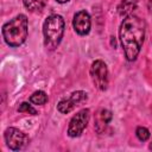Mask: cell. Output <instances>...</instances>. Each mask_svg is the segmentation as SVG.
I'll list each match as a JSON object with an SVG mask.
<instances>
[{
  "instance_id": "obj_1",
  "label": "cell",
  "mask_w": 152,
  "mask_h": 152,
  "mask_svg": "<svg viewBox=\"0 0 152 152\" xmlns=\"http://www.w3.org/2000/svg\"><path fill=\"white\" fill-rule=\"evenodd\" d=\"M146 24L144 19L135 14H129L124 18L119 28V39L127 61L137 59L145 39Z\"/></svg>"
},
{
  "instance_id": "obj_2",
  "label": "cell",
  "mask_w": 152,
  "mask_h": 152,
  "mask_svg": "<svg viewBox=\"0 0 152 152\" xmlns=\"http://www.w3.org/2000/svg\"><path fill=\"white\" fill-rule=\"evenodd\" d=\"M2 37L5 43L11 48L21 45L28 34V21L25 14H18L2 25Z\"/></svg>"
},
{
  "instance_id": "obj_3",
  "label": "cell",
  "mask_w": 152,
  "mask_h": 152,
  "mask_svg": "<svg viewBox=\"0 0 152 152\" xmlns=\"http://www.w3.org/2000/svg\"><path fill=\"white\" fill-rule=\"evenodd\" d=\"M65 23L62 15L50 14L43 24V36L44 45L49 50H55L62 42L64 34Z\"/></svg>"
},
{
  "instance_id": "obj_4",
  "label": "cell",
  "mask_w": 152,
  "mask_h": 152,
  "mask_svg": "<svg viewBox=\"0 0 152 152\" xmlns=\"http://www.w3.org/2000/svg\"><path fill=\"white\" fill-rule=\"evenodd\" d=\"M90 77L94 86L99 90H106L108 87V68L107 64L101 61L96 59L90 65Z\"/></svg>"
},
{
  "instance_id": "obj_5",
  "label": "cell",
  "mask_w": 152,
  "mask_h": 152,
  "mask_svg": "<svg viewBox=\"0 0 152 152\" xmlns=\"http://www.w3.org/2000/svg\"><path fill=\"white\" fill-rule=\"evenodd\" d=\"M90 119V110L88 108H83L80 112H77L70 120L68 126V135L70 138H77L80 137L84 128L87 127Z\"/></svg>"
},
{
  "instance_id": "obj_6",
  "label": "cell",
  "mask_w": 152,
  "mask_h": 152,
  "mask_svg": "<svg viewBox=\"0 0 152 152\" xmlns=\"http://www.w3.org/2000/svg\"><path fill=\"white\" fill-rule=\"evenodd\" d=\"M5 141L10 150L12 151H19L23 150L28 144V137L20 129L15 127H8L5 131Z\"/></svg>"
},
{
  "instance_id": "obj_7",
  "label": "cell",
  "mask_w": 152,
  "mask_h": 152,
  "mask_svg": "<svg viewBox=\"0 0 152 152\" xmlns=\"http://www.w3.org/2000/svg\"><path fill=\"white\" fill-rule=\"evenodd\" d=\"M88 100V94L83 90H77L70 94V96L62 99L57 103V110L62 114H68L70 113L75 107L82 104Z\"/></svg>"
},
{
  "instance_id": "obj_8",
  "label": "cell",
  "mask_w": 152,
  "mask_h": 152,
  "mask_svg": "<svg viewBox=\"0 0 152 152\" xmlns=\"http://www.w3.org/2000/svg\"><path fill=\"white\" fill-rule=\"evenodd\" d=\"M72 27L75 30V32L80 36H86L90 32V27H91V19H90V14L86 11H78L77 13H75L74 15V20H72Z\"/></svg>"
},
{
  "instance_id": "obj_9",
  "label": "cell",
  "mask_w": 152,
  "mask_h": 152,
  "mask_svg": "<svg viewBox=\"0 0 152 152\" xmlns=\"http://www.w3.org/2000/svg\"><path fill=\"white\" fill-rule=\"evenodd\" d=\"M112 112L108 110V109H101L97 114V118H96V121H95V128L99 133H101L107 126L108 124L112 121Z\"/></svg>"
},
{
  "instance_id": "obj_10",
  "label": "cell",
  "mask_w": 152,
  "mask_h": 152,
  "mask_svg": "<svg viewBox=\"0 0 152 152\" xmlns=\"http://www.w3.org/2000/svg\"><path fill=\"white\" fill-rule=\"evenodd\" d=\"M137 0H121V2L118 6V13L122 17H127L129 14H133V11L137 8Z\"/></svg>"
},
{
  "instance_id": "obj_11",
  "label": "cell",
  "mask_w": 152,
  "mask_h": 152,
  "mask_svg": "<svg viewBox=\"0 0 152 152\" xmlns=\"http://www.w3.org/2000/svg\"><path fill=\"white\" fill-rule=\"evenodd\" d=\"M23 4L28 11L39 12L45 7L46 0H23Z\"/></svg>"
},
{
  "instance_id": "obj_12",
  "label": "cell",
  "mask_w": 152,
  "mask_h": 152,
  "mask_svg": "<svg viewBox=\"0 0 152 152\" xmlns=\"http://www.w3.org/2000/svg\"><path fill=\"white\" fill-rule=\"evenodd\" d=\"M30 102L32 104H37V106H43L48 102V95L45 91L43 90H37L34 91L31 96H30Z\"/></svg>"
},
{
  "instance_id": "obj_13",
  "label": "cell",
  "mask_w": 152,
  "mask_h": 152,
  "mask_svg": "<svg viewBox=\"0 0 152 152\" xmlns=\"http://www.w3.org/2000/svg\"><path fill=\"white\" fill-rule=\"evenodd\" d=\"M18 112H19V113L31 114V115H37V110H36V108L32 107V104L28 103V102H21L20 106L18 107Z\"/></svg>"
},
{
  "instance_id": "obj_14",
  "label": "cell",
  "mask_w": 152,
  "mask_h": 152,
  "mask_svg": "<svg viewBox=\"0 0 152 152\" xmlns=\"http://www.w3.org/2000/svg\"><path fill=\"white\" fill-rule=\"evenodd\" d=\"M135 135H137V138H138L140 141H146V140L150 138V131H148L146 127L139 126V127L135 129Z\"/></svg>"
},
{
  "instance_id": "obj_15",
  "label": "cell",
  "mask_w": 152,
  "mask_h": 152,
  "mask_svg": "<svg viewBox=\"0 0 152 152\" xmlns=\"http://www.w3.org/2000/svg\"><path fill=\"white\" fill-rule=\"evenodd\" d=\"M147 7H148V11L152 13V0H148V2H147Z\"/></svg>"
},
{
  "instance_id": "obj_16",
  "label": "cell",
  "mask_w": 152,
  "mask_h": 152,
  "mask_svg": "<svg viewBox=\"0 0 152 152\" xmlns=\"http://www.w3.org/2000/svg\"><path fill=\"white\" fill-rule=\"evenodd\" d=\"M57 2H59V4H65V2H68L69 0H56Z\"/></svg>"
},
{
  "instance_id": "obj_17",
  "label": "cell",
  "mask_w": 152,
  "mask_h": 152,
  "mask_svg": "<svg viewBox=\"0 0 152 152\" xmlns=\"http://www.w3.org/2000/svg\"><path fill=\"white\" fill-rule=\"evenodd\" d=\"M148 148H150V150H152V142L150 144V146H148Z\"/></svg>"
}]
</instances>
